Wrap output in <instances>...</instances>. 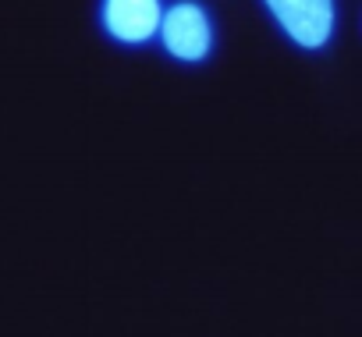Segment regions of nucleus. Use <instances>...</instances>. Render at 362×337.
Listing matches in <instances>:
<instances>
[{
	"instance_id": "7ed1b4c3",
	"label": "nucleus",
	"mask_w": 362,
	"mask_h": 337,
	"mask_svg": "<svg viewBox=\"0 0 362 337\" xmlns=\"http://www.w3.org/2000/svg\"><path fill=\"white\" fill-rule=\"evenodd\" d=\"M160 0H107L103 22L121 43H142L160 29Z\"/></svg>"
},
{
	"instance_id": "f03ea898",
	"label": "nucleus",
	"mask_w": 362,
	"mask_h": 337,
	"mask_svg": "<svg viewBox=\"0 0 362 337\" xmlns=\"http://www.w3.org/2000/svg\"><path fill=\"white\" fill-rule=\"evenodd\" d=\"M163 29V43L174 57L181 61H199L210 50V25L206 15L196 4H174L167 11V18H160Z\"/></svg>"
},
{
	"instance_id": "f257e3e1",
	"label": "nucleus",
	"mask_w": 362,
	"mask_h": 337,
	"mask_svg": "<svg viewBox=\"0 0 362 337\" xmlns=\"http://www.w3.org/2000/svg\"><path fill=\"white\" fill-rule=\"evenodd\" d=\"M284 32L302 47H320L330 36L334 8L330 0H267Z\"/></svg>"
}]
</instances>
